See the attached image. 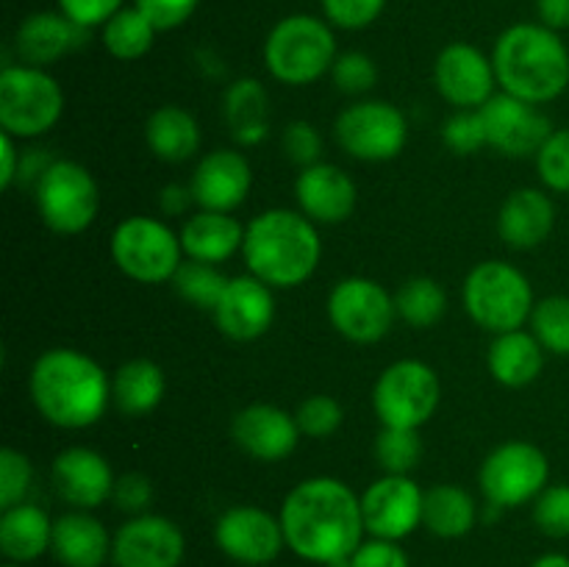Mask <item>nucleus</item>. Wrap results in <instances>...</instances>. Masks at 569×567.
Masks as SVG:
<instances>
[{
	"mask_svg": "<svg viewBox=\"0 0 569 567\" xmlns=\"http://www.w3.org/2000/svg\"><path fill=\"white\" fill-rule=\"evenodd\" d=\"M31 481L33 467L28 461V456L14 448L0 450V506L11 509V506L22 504Z\"/></svg>",
	"mask_w": 569,
	"mask_h": 567,
	"instance_id": "nucleus-41",
	"label": "nucleus"
},
{
	"mask_svg": "<svg viewBox=\"0 0 569 567\" xmlns=\"http://www.w3.org/2000/svg\"><path fill=\"white\" fill-rule=\"evenodd\" d=\"M56 493L78 509H94L114 495V472L109 461L89 448H67L53 461Z\"/></svg>",
	"mask_w": 569,
	"mask_h": 567,
	"instance_id": "nucleus-22",
	"label": "nucleus"
},
{
	"mask_svg": "<svg viewBox=\"0 0 569 567\" xmlns=\"http://www.w3.org/2000/svg\"><path fill=\"white\" fill-rule=\"evenodd\" d=\"M189 200H194L192 189L176 187V183H172V187H167L164 195H161V206H164L167 215H178V211H183L187 209Z\"/></svg>",
	"mask_w": 569,
	"mask_h": 567,
	"instance_id": "nucleus-53",
	"label": "nucleus"
},
{
	"mask_svg": "<svg viewBox=\"0 0 569 567\" xmlns=\"http://www.w3.org/2000/svg\"><path fill=\"white\" fill-rule=\"evenodd\" d=\"M31 398L39 415L59 428H87L103 417L111 381L103 367L72 348L44 350L31 370Z\"/></svg>",
	"mask_w": 569,
	"mask_h": 567,
	"instance_id": "nucleus-2",
	"label": "nucleus"
},
{
	"mask_svg": "<svg viewBox=\"0 0 569 567\" xmlns=\"http://www.w3.org/2000/svg\"><path fill=\"white\" fill-rule=\"evenodd\" d=\"M503 92L526 103H548L569 87V50L559 31L542 22H517L500 33L492 53Z\"/></svg>",
	"mask_w": 569,
	"mask_h": 567,
	"instance_id": "nucleus-3",
	"label": "nucleus"
},
{
	"mask_svg": "<svg viewBox=\"0 0 569 567\" xmlns=\"http://www.w3.org/2000/svg\"><path fill=\"white\" fill-rule=\"evenodd\" d=\"M331 76L337 89H342L345 94H361L376 87L378 67L367 53L350 50V53L337 56V61L331 67Z\"/></svg>",
	"mask_w": 569,
	"mask_h": 567,
	"instance_id": "nucleus-43",
	"label": "nucleus"
},
{
	"mask_svg": "<svg viewBox=\"0 0 569 567\" xmlns=\"http://www.w3.org/2000/svg\"><path fill=\"white\" fill-rule=\"evenodd\" d=\"M0 159H3V167H0V187H11L17 176V148L14 137L6 131H0Z\"/></svg>",
	"mask_w": 569,
	"mask_h": 567,
	"instance_id": "nucleus-52",
	"label": "nucleus"
},
{
	"mask_svg": "<svg viewBox=\"0 0 569 567\" xmlns=\"http://www.w3.org/2000/svg\"><path fill=\"white\" fill-rule=\"evenodd\" d=\"M244 261L267 287H298L320 265V233L306 215L270 209L244 228Z\"/></svg>",
	"mask_w": 569,
	"mask_h": 567,
	"instance_id": "nucleus-4",
	"label": "nucleus"
},
{
	"mask_svg": "<svg viewBox=\"0 0 569 567\" xmlns=\"http://www.w3.org/2000/svg\"><path fill=\"white\" fill-rule=\"evenodd\" d=\"M395 298L370 278H345L328 298V317L342 337L353 342H378L392 328Z\"/></svg>",
	"mask_w": 569,
	"mask_h": 567,
	"instance_id": "nucleus-13",
	"label": "nucleus"
},
{
	"mask_svg": "<svg viewBox=\"0 0 569 567\" xmlns=\"http://www.w3.org/2000/svg\"><path fill=\"white\" fill-rule=\"evenodd\" d=\"M353 567H409V556L392 539L372 537L370 543H361L356 554L350 556Z\"/></svg>",
	"mask_w": 569,
	"mask_h": 567,
	"instance_id": "nucleus-49",
	"label": "nucleus"
},
{
	"mask_svg": "<svg viewBox=\"0 0 569 567\" xmlns=\"http://www.w3.org/2000/svg\"><path fill=\"white\" fill-rule=\"evenodd\" d=\"M295 195L311 222H342L356 209V183L333 165H309L298 176Z\"/></svg>",
	"mask_w": 569,
	"mask_h": 567,
	"instance_id": "nucleus-23",
	"label": "nucleus"
},
{
	"mask_svg": "<svg viewBox=\"0 0 569 567\" xmlns=\"http://www.w3.org/2000/svg\"><path fill=\"white\" fill-rule=\"evenodd\" d=\"M233 439L244 454L261 461H281L298 448L300 428L289 411L270 404H253L233 417Z\"/></svg>",
	"mask_w": 569,
	"mask_h": 567,
	"instance_id": "nucleus-21",
	"label": "nucleus"
},
{
	"mask_svg": "<svg viewBox=\"0 0 569 567\" xmlns=\"http://www.w3.org/2000/svg\"><path fill=\"white\" fill-rule=\"evenodd\" d=\"M217 548L242 565H270L287 545L281 520L259 506H231L214 526Z\"/></svg>",
	"mask_w": 569,
	"mask_h": 567,
	"instance_id": "nucleus-14",
	"label": "nucleus"
},
{
	"mask_svg": "<svg viewBox=\"0 0 569 567\" xmlns=\"http://www.w3.org/2000/svg\"><path fill=\"white\" fill-rule=\"evenodd\" d=\"M283 150L298 165H317V159L322 153V137L317 133V128L311 122L295 120L283 128Z\"/></svg>",
	"mask_w": 569,
	"mask_h": 567,
	"instance_id": "nucleus-46",
	"label": "nucleus"
},
{
	"mask_svg": "<svg viewBox=\"0 0 569 567\" xmlns=\"http://www.w3.org/2000/svg\"><path fill=\"white\" fill-rule=\"evenodd\" d=\"M83 28L76 26L70 17L61 11H37L26 17L17 28L14 48L20 59L31 67H48L59 61L61 56L70 53L81 42Z\"/></svg>",
	"mask_w": 569,
	"mask_h": 567,
	"instance_id": "nucleus-24",
	"label": "nucleus"
},
{
	"mask_svg": "<svg viewBox=\"0 0 569 567\" xmlns=\"http://www.w3.org/2000/svg\"><path fill=\"white\" fill-rule=\"evenodd\" d=\"M148 148L164 161H187L200 148V126L181 106H161L144 126Z\"/></svg>",
	"mask_w": 569,
	"mask_h": 567,
	"instance_id": "nucleus-30",
	"label": "nucleus"
},
{
	"mask_svg": "<svg viewBox=\"0 0 569 567\" xmlns=\"http://www.w3.org/2000/svg\"><path fill=\"white\" fill-rule=\"evenodd\" d=\"M64 109V94L42 67L14 64L0 72V128L14 139L50 131Z\"/></svg>",
	"mask_w": 569,
	"mask_h": 567,
	"instance_id": "nucleus-7",
	"label": "nucleus"
},
{
	"mask_svg": "<svg viewBox=\"0 0 569 567\" xmlns=\"http://www.w3.org/2000/svg\"><path fill=\"white\" fill-rule=\"evenodd\" d=\"M250 181H253V172L239 150H211L194 167L189 189H192L194 203L203 206L206 211H226L228 215L244 203Z\"/></svg>",
	"mask_w": 569,
	"mask_h": 567,
	"instance_id": "nucleus-20",
	"label": "nucleus"
},
{
	"mask_svg": "<svg viewBox=\"0 0 569 567\" xmlns=\"http://www.w3.org/2000/svg\"><path fill=\"white\" fill-rule=\"evenodd\" d=\"M542 345L528 331H506L489 348V370L506 387H526L542 372Z\"/></svg>",
	"mask_w": 569,
	"mask_h": 567,
	"instance_id": "nucleus-29",
	"label": "nucleus"
},
{
	"mask_svg": "<svg viewBox=\"0 0 569 567\" xmlns=\"http://www.w3.org/2000/svg\"><path fill=\"white\" fill-rule=\"evenodd\" d=\"M133 6L153 22L156 31H172L194 14L200 0H133Z\"/></svg>",
	"mask_w": 569,
	"mask_h": 567,
	"instance_id": "nucleus-47",
	"label": "nucleus"
},
{
	"mask_svg": "<svg viewBox=\"0 0 569 567\" xmlns=\"http://www.w3.org/2000/svg\"><path fill=\"white\" fill-rule=\"evenodd\" d=\"M422 504H426V493L409 476L387 472L361 495L365 528L372 537L398 543L422 523Z\"/></svg>",
	"mask_w": 569,
	"mask_h": 567,
	"instance_id": "nucleus-16",
	"label": "nucleus"
},
{
	"mask_svg": "<svg viewBox=\"0 0 569 567\" xmlns=\"http://www.w3.org/2000/svg\"><path fill=\"white\" fill-rule=\"evenodd\" d=\"M272 317H276V300L261 278H228L222 298L214 306L217 328L226 337L239 339V342L261 337L272 326Z\"/></svg>",
	"mask_w": 569,
	"mask_h": 567,
	"instance_id": "nucleus-19",
	"label": "nucleus"
},
{
	"mask_svg": "<svg viewBox=\"0 0 569 567\" xmlns=\"http://www.w3.org/2000/svg\"><path fill=\"white\" fill-rule=\"evenodd\" d=\"M111 398L114 406L128 417H139L153 411L164 398V372L156 361L133 359L126 361L114 372L111 381Z\"/></svg>",
	"mask_w": 569,
	"mask_h": 567,
	"instance_id": "nucleus-31",
	"label": "nucleus"
},
{
	"mask_svg": "<svg viewBox=\"0 0 569 567\" xmlns=\"http://www.w3.org/2000/svg\"><path fill=\"white\" fill-rule=\"evenodd\" d=\"M226 120L239 145H259L267 137V89L256 78H239L226 92Z\"/></svg>",
	"mask_w": 569,
	"mask_h": 567,
	"instance_id": "nucleus-33",
	"label": "nucleus"
},
{
	"mask_svg": "<svg viewBox=\"0 0 569 567\" xmlns=\"http://www.w3.org/2000/svg\"><path fill=\"white\" fill-rule=\"evenodd\" d=\"M481 120L487 128V142L503 156H533L539 153L553 133L550 120L533 103L515 98L509 92L492 94L481 106Z\"/></svg>",
	"mask_w": 569,
	"mask_h": 567,
	"instance_id": "nucleus-15",
	"label": "nucleus"
},
{
	"mask_svg": "<svg viewBox=\"0 0 569 567\" xmlns=\"http://www.w3.org/2000/svg\"><path fill=\"white\" fill-rule=\"evenodd\" d=\"M53 545V523L37 504H17L0 517V550L9 561L26 565Z\"/></svg>",
	"mask_w": 569,
	"mask_h": 567,
	"instance_id": "nucleus-28",
	"label": "nucleus"
},
{
	"mask_svg": "<svg viewBox=\"0 0 569 567\" xmlns=\"http://www.w3.org/2000/svg\"><path fill=\"white\" fill-rule=\"evenodd\" d=\"M337 142L361 161H387L403 150L409 126L398 106L387 100H361L337 117Z\"/></svg>",
	"mask_w": 569,
	"mask_h": 567,
	"instance_id": "nucleus-12",
	"label": "nucleus"
},
{
	"mask_svg": "<svg viewBox=\"0 0 569 567\" xmlns=\"http://www.w3.org/2000/svg\"><path fill=\"white\" fill-rule=\"evenodd\" d=\"M244 228L226 211H200L189 217L181 228V248L189 259L217 265L242 248Z\"/></svg>",
	"mask_w": 569,
	"mask_h": 567,
	"instance_id": "nucleus-27",
	"label": "nucleus"
},
{
	"mask_svg": "<svg viewBox=\"0 0 569 567\" xmlns=\"http://www.w3.org/2000/svg\"><path fill=\"white\" fill-rule=\"evenodd\" d=\"M539 176L553 192H569V128L553 131L537 153Z\"/></svg>",
	"mask_w": 569,
	"mask_h": 567,
	"instance_id": "nucleus-40",
	"label": "nucleus"
},
{
	"mask_svg": "<svg viewBox=\"0 0 569 567\" xmlns=\"http://www.w3.org/2000/svg\"><path fill=\"white\" fill-rule=\"evenodd\" d=\"M6 567H22V565H17V561H11V565H6Z\"/></svg>",
	"mask_w": 569,
	"mask_h": 567,
	"instance_id": "nucleus-56",
	"label": "nucleus"
},
{
	"mask_svg": "<svg viewBox=\"0 0 569 567\" xmlns=\"http://www.w3.org/2000/svg\"><path fill=\"white\" fill-rule=\"evenodd\" d=\"M114 539L103 523L89 511H67L53 523V545L50 550L64 567H103Z\"/></svg>",
	"mask_w": 569,
	"mask_h": 567,
	"instance_id": "nucleus-26",
	"label": "nucleus"
},
{
	"mask_svg": "<svg viewBox=\"0 0 569 567\" xmlns=\"http://www.w3.org/2000/svg\"><path fill=\"white\" fill-rule=\"evenodd\" d=\"M420 454L422 442L417 428L383 426V431L376 439V459L389 476H406L420 461Z\"/></svg>",
	"mask_w": 569,
	"mask_h": 567,
	"instance_id": "nucleus-38",
	"label": "nucleus"
},
{
	"mask_svg": "<svg viewBox=\"0 0 569 567\" xmlns=\"http://www.w3.org/2000/svg\"><path fill=\"white\" fill-rule=\"evenodd\" d=\"M533 337L545 350L556 356H569V298L553 295L533 306L531 311Z\"/></svg>",
	"mask_w": 569,
	"mask_h": 567,
	"instance_id": "nucleus-36",
	"label": "nucleus"
},
{
	"mask_svg": "<svg viewBox=\"0 0 569 567\" xmlns=\"http://www.w3.org/2000/svg\"><path fill=\"white\" fill-rule=\"evenodd\" d=\"M156 26L137 9H120L109 22L103 26V48L109 50L114 59L133 61L142 59L150 48H153Z\"/></svg>",
	"mask_w": 569,
	"mask_h": 567,
	"instance_id": "nucleus-34",
	"label": "nucleus"
},
{
	"mask_svg": "<svg viewBox=\"0 0 569 567\" xmlns=\"http://www.w3.org/2000/svg\"><path fill=\"white\" fill-rule=\"evenodd\" d=\"M178 292L194 306H203V309L214 311L217 300L222 298V289H226L228 278L222 272L214 270V265H206V261H181L178 272L172 276Z\"/></svg>",
	"mask_w": 569,
	"mask_h": 567,
	"instance_id": "nucleus-37",
	"label": "nucleus"
},
{
	"mask_svg": "<svg viewBox=\"0 0 569 567\" xmlns=\"http://www.w3.org/2000/svg\"><path fill=\"white\" fill-rule=\"evenodd\" d=\"M120 9L122 0H59L61 14L70 17L83 31L94 26H106Z\"/></svg>",
	"mask_w": 569,
	"mask_h": 567,
	"instance_id": "nucleus-48",
	"label": "nucleus"
},
{
	"mask_svg": "<svg viewBox=\"0 0 569 567\" xmlns=\"http://www.w3.org/2000/svg\"><path fill=\"white\" fill-rule=\"evenodd\" d=\"M326 567H353V561H350V556H348V559H337V561H331V565H326Z\"/></svg>",
	"mask_w": 569,
	"mask_h": 567,
	"instance_id": "nucleus-55",
	"label": "nucleus"
},
{
	"mask_svg": "<svg viewBox=\"0 0 569 567\" xmlns=\"http://www.w3.org/2000/svg\"><path fill=\"white\" fill-rule=\"evenodd\" d=\"M181 237L153 217H128L111 237V256L139 284L172 281L181 267Z\"/></svg>",
	"mask_w": 569,
	"mask_h": 567,
	"instance_id": "nucleus-8",
	"label": "nucleus"
},
{
	"mask_svg": "<svg viewBox=\"0 0 569 567\" xmlns=\"http://www.w3.org/2000/svg\"><path fill=\"white\" fill-rule=\"evenodd\" d=\"M537 11L542 26L553 28V31L569 28V0H537Z\"/></svg>",
	"mask_w": 569,
	"mask_h": 567,
	"instance_id": "nucleus-51",
	"label": "nucleus"
},
{
	"mask_svg": "<svg viewBox=\"0 0 569 567\" xmlns=\"http://www.w3.org/2000/svg\"><path fill=\"white\" fill-rule=\"evenodd\" d=\"M37 209L44 226L59 233H81L98 215V183L78 161H53L37 181Z\"/></svg>",
	"mask_w": 569,
	"mask_h": 567,
	"instance_id": "nucleus-9",
	"label": "nucleus"
},
{
	"mask_svg": "<svg viewBox=\"0 0 569 567\" xmlns=\"http://www.w3.org/2000/svg\"><path fill=\"white\" fill-rule=\"evenodd\" d=\"M295 420H298L300 434H306V437H331L342 426V406L333 398H328V395H311V398L300 404Z\"/></svg>",
	"mask_w": 569,
	"mask_h": 567,
	"instance_id": "nucleus-42",
	"label": "nucleus"
},
{
	"mask_svg": "<svg viewBox=\"0 0 569 567\" xmlns=\"http://www.w3.org/2000/svg\"><path fill=\"white\" fill-rule=\"evenodd\" d=\"M476 500L467 489L456 484H437L426 493L422 504V523L431 534L442 539H459L476 526Z\"/></svg>",
	"mask_w": 569,
	"mask_h": 567,
	"instance_id": "nucleus-32",
	"label": "nucleus"
},
{
	"mask_svg": "<svg viewBox=\"0 0 569 567\" xmlns=\"http://www.w3.org/2000/svg\"><path fill=\"white\" fill-rule=\"evenodd\" d=\"M442 139L453 153H476L487 142V128H483L481 111H459L450 117L442 128Z\"/></svg>",
	"mask_w": 569,
	"mask_h": 567,
	"instance_id": "nucleus-44",
	"label": "nucleus"
},
{
	"mask_svg": "<svg viewBox=\"0 0 569 567\" xmlns=\"http://www.w3.org/2000/svg\"><path fill=\"white\" fill-rule=\"evenodd\" d=\"M278 520L289 548L322 567L353 556L367 531L361 498L348 484L328 476L300 481L283 500Z\"/></svg>",
	"mask_w": 569,
	"mask_h": 567,
	"instance_id": "nucleus-1",
	"label": "nucleus"
},
{
	"mask_svg": "<svg viewBox=\"0 0 569 567\" xmlns=\"http://www.w3.org/2000/svg\"><path fill=\"white\" fill-rule=\"evenodd\" d=\"M433 81L448 103L459 106L461 111H470L481 109L492 98L498 76H495L492 61L476 44L453 42L437 56Z\"/></svg>",
	"mask_w": 569,
	"mask_h": 567,
	"instance_id": "nucleus-18",
	"label": "nucleus"
},
{
	"mask_svg": "<svg viewBox=\"0 0 569 567\" xmlns=\"http://www.w3.org/2000/svg\"><path fill=\"white\" fill-rule=\"evenodd\" d=\"M556 222V206L539 189H517L506 198L503 209L498 217V231L506 245L511 248H537L550 237Z\"/></svg>",
	"mask_w": 569,
	"mask_h": 567,
	"instance_id": "nucleus-25",
	"label": "nucleus"
},
{
	"mask_svg": "<svg viewBox=\"0 0 569 567\" xmlns=\"http://www.w3.org/2000/svg\"><path fill=\"white\" fill-rule=\"evenodd\" d=\"M550 476L548 456L531 442H506L487 456L478 481L492 506H522L539 498Z\"/></svg>",
	"mask_w": 569,
	"mask_h": 567,
	"instance_id": "nucleus-11",
	"label": "nucleus"
},
{
	"mask_svg": "<svg viewBox=\"0 0 569 567\" xmlns=\"http://www.w3.org/2000/svg\"><path fill=\"white\" fill-rule=\"evenodd\" d=\"M387 0H322L328 22L345 31H359L381 17Z\"/></svg>",
	"mask_w": 569,
	"mask_h": 567,
	"instance_id": "nucleus-45",
	"label": "nucleus"
},
{
	"mask_svg": "<svg viewBox=\"0 0 569 567\" xmlns=\"http://www.w3.org/2000/svg\"><path fill=\"white\" fill-rule=\"evenodd\" d=\"M372 406L383 426L420 428L439 406L437 372L417 359L395 361L376 381Z\"/></svg>",
	"mask_w": 569,
	"mask_h": 567,
	"instance_id": "nucleus-10",
	"label": "nucleus"
},
{
	"mask_svg": "<svg viewBox=\"0 0 569 567\" xmlns=\"http://www.w3.org/2000/svg\"><path fill=\"white\" fill-rule=\"evenodd\" d=\"M465 309L487 331H517L531 320L533 289L517 267L483 261L465 281Z\"/></svg>",
	"mask_w": 569,
	"mask_h": 567,
	"instance_id": "nucleus-6",
	"label": "nucleus"
},
{
	"mask_svg": "<svg viewBox=\"0 0 569 567\" xmlns=\"http://www.w3.org/2000/svg\"><path fill=\"white\" fill-rule=\"evenodd\" d=\"M395 309H398V315L409 326L431 328L442 320L445 309H448V298H445V289L433 278L417 276L409 278L398 289V295H395Z\"/></svg>",
	"mask_w": 569,
	"mask_h": 567,
	"instance_id": "nucleus-35",
	"label": "nucleus"
},
{
	"mask_svg": "<svg viewBox=\"0 0 569 567\" xmlns=\"http://www.w3.org/2000/svg\"><path fill=\"white\" fill-rule=\"evenodd\" d=\"M533 523L548 537H569V484H553L539 493L533 504Z\"/></svg>",
	"mask_w": 569,
	"mask_h": 567,
	"instance_id": "nucleus-39",
	"label": "nucleus"
},
{
	"mask_svg": "<svg viewBox=\"0 0 569 567\" xmlns=\"http://www.w3.org/2000/svg\"><path fill=\"white\" fill-rule=\"evenodd\" d=\"M187 539L181 528L161 515H133L114 534L111 559L117 567H178Z\"/></svg>",
	"mask_w": 569,
	"mask_h": 567,
	"instance_id": "nucleus-17",
	"label": "nucleus"
},
{
	"mask_svg": "<svg viewBox=\"0 0 569 567\" xmlns=\"http://www.w3.org/2000/svg\"><path fill=\"white\" fill-rule=\"evenodd\" d=\"M114 500L128 515H142L150 500H153V484H150V478L139 476V472H128L114 484Z\"/></svg>",
	"mask_w": 569,
	"mask_h": 567,
	"instance_id": "nucleus-50",
	"label": "nucleus"
},
{
	"mask_svg": "<svg viewBox=\"0 0 569 567\" xmlns=\"http://www.w3.org/2000/svg\"><path fill=\"white\" fill-rule=\"evenodd\" d=\"M264 61L272 78L289 87H306L326 76L337 61V39L320 17L292 14L276 22L264 42Z\"/></svg>",
	"mask_w": 569,
	"mask_h": 567,
	"instance_id": "nucleus-5",
	"label": "nucleus"
},
{
	"mask_svg": "<svg viewBox=\"0 0 569 567\" xmlns=\"http://www.w3.org/2000/svg\"><path fill=\"white\" fill-rule=\"evenodd\" d=\"M531 567H569V556L565 554H545L533 561Z\"/></svg>",
	"mask_w": 569,
	"mask_h": 567,
	"instance_id": "nucleus-54",
	"label": "nucleus"
}]
</instances>
